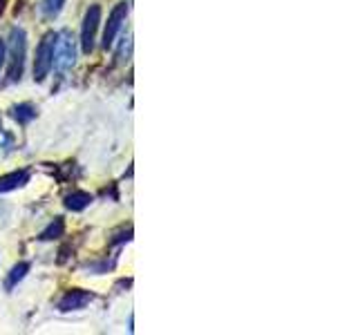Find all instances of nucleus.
<instances>
[{
	"label": "nucleus",
	"mask_w": 358,
	"mask_h": 335,
	"mask_svg": "<svg viewBox=\"0 0 358 335\" xmlns=\"http://www.w3.org/2000/svg\"><path fill=\"white\" fill-rule=\"evenodd\" d=\"M92 299H94V295H92V293H87V290L72 288V290H67V293L59 299V304H56V308H59L61 313L81 311V308H85Z\"/></svg>",
	"instance_id": "nucleus-6"
},
{
	"label": "nucleus",
	"mask_w": 358,
	"mask_h": 335,
	"mask_svg": "<svg viewBox=\"0 0 358 335\" xmlns=\"http://www.w3.org/2000/svg\"><path fill=\"white\" fill-rule=\"evenodd\" d=\"M99 25H101V7L90 5L85 16H83V27H81V50H83V54L94 52Z\"/></svg>",
	"instance_id": "nucleus-5"
},
{
	"label": "nucleus",
	"mask_w": 358,
	"mask_h": 335,
	"mask_svg": "<svg viewBox=\"0 0 358 335\" xmlns=\"http://www.w3.org/2000/svg\"><path fill=\"white\" fill-rule=\"evenodd\" d=\"M29 179H31L29 170H14V172H9L5 177H0V195L22 188L25 184H29Z\"/></svg>",
	"instance_id": "nucleus-7"
},
{
	"label": "nucleus",
	"mask_w": 358,
	"mask_h": 335,
	"mask_svg": "<svg viewBox=\"0 0 358 335\" xmlns=\"http://www.w3.org/2000/svg\"><path fill=\"white\" fill-rule=\"evenodd\" d=\"M56 38H59V34H56V31H48L41 38V43H38L36 56H34V81H36V83H43L45 78L50 76V72H52Z\"/></svg>",
	"instance_id": "nucleus-2"
},
{
	"label": "nucleus",
	"mask_w": 358,
	"mask_h": 335,
	"mask_svg": "<svg viewBox=\"0 0 358 335\" xmlns=\"http://www.w3.org/2000/svg\"><path fill=\"white\" fill-rule=\"evenodd\" d=\"M5 61H7V47H5V40L0 38V70H3Z\"/></svg>",
	"instance_id": "nucleus-14"
},
{
	"label": "nucleus",
	"mask_w": 358,
	"mask_h": 335,
	"mask_svg": "<svg viewBox=\"0 0 358 335\" xmlns=\"http://www.w3.org/2000/svg\"><path fill=\"white\" fill-rule=\"evenodd\" d=\"M76 65V38L72 31H61L59 38H56V47H54V67L59 74L70 72Z\"/></svg>",
	"instance_id": "nucleus-3"
},
{
	"label": "nucleus",
	"mask_w": 358,
	"mask_h": 335,
	"mask_svg": "<svg viewBox=\"0 0 358 335\" xmlns=\"http://www.w3.org/2000/svg\"><path fill=\"white\" fill-rule=\"evenodd\" d=\"M130 14V3H126V0H121V3L115 5V9L110 11L108 16V22H106V29H103V40H101V45H103V50H110L112 45H115L119 31L123 27V22H126Z\"/></svg>",
	"instance_id": "nucleus-4"
},
{
	"label": "nucleus",
	"mask_w": 358,
	"mask_h": 335,
	"mask_svg": "<svg viewBox=\"0 0 358 335\" xmlns=\"http://www.w3.org/2000/svg\"><path fill=\"white\" fill-rule=\"evenodd\" d=\"M63 232H65V221H63V217H56L48 228H45L43 232H41V241H52V239H59V237H63Z\"/></svg>",
	"instance_id": "nucleus-10"
},
{
	"label": "nucleus",
	"mask_w": 358,
	"mask_h": 335,
	"mask_svg": "<svg viewBox=\"0 0 358 335\" xmlns=\"http://www.w3.org/2000/svg\"><path fill=\"white\" fill-rule=\"evenodd\" d=\"M27 273H29V262H18L14 268H11V273H9L7 282H5V288L11 290L18 282H22V279H25Z\"/></svg>",
	"instance_id": "nucleus-11"
},
{
	"label": "nucleus",
	"mask_w": 358,
	"mask_h": 335,
	"mask_svg": "<svg viewBox=\"0 0 358 335\" xmlns=\"http://www.w3.org/2000/svg\"><path fill=\"white\" fill-rule=\"evenodd\" d=\"M11 117H14L20 126H27L34 119H36V107L31 103H20V105H14L11 107Z\"/></svg>",
	"instance_id": "nucleus-9"
},
{
	"label": "nucleus",
	"mask_w": 358,
	"mask_h": 335,
	"mask_svg": "<svg viewBox=\"0 0 358 335\" xmlns=\"http://www.w3.org/2000/svg\"><path fill=\"white\" fill-rule=\"evenodd\" d=\"M90 204H92V195L85 193V190H72V193L65 197V208L72 212H81Z\"/></svg>",
	"instance_id": "nucleus-8"
},
{
	"label": "nucleus",
	"mask_w": 358,
	"mask_h": 335,
	"mask_svg": "<svg viewBox=\"0 0 358 335\" xmlns=\"http://www.w3.org/2000/svg\"><path fill=\"white\" fill-rule=\"evenodd\" d=\"M5 5H7V0H0V16L5 14Z\"/></svg>",
	"instance_id": "nucleus-15"
},
{
	"label": "nucleus",
	"mask_w": 358,
	"mask_h": 335,
	"mask_svg": "<svg viewBox=\"0 0 358 335\" xmlns=\"http://www.w3.org/2000/svg\"><path fill=\"white\" fill-rule=\"evenodd\" d=\"M65 0H43V11L48 18H56L63 11Z\"/></svg>",
	"instance_id": "nucleus-12"
},
{
	"label": "nucleus",
	"mask_w": 358,
	"mask_h": 335,
	"mask_svg": "<svg viewBox=\"0 0 358 335\" xmlns=\"http://www.w3.org/2000/svg\"><path fill=\"white\" fill-rule=\"evenodd\" d=\"M25 56H27V34L22 27H11L9 31V47H7V81H20L22 70H25Z\"/></svg>",
	"instance_id": "nucleus-1"
},
{
	"label": "nucleus",
	"mask_w": 358,
	"mask_h": 335,
	"mask_svg": "<svg viewBox=\"0 0 358 335\" xmlns=\"http://www.w3.org/2000/svg\"><path fill=\"white\" fill-rule=\"evenodd\" d=\"M130 50H132V38L128 36L126 40H123V45H121V50H119V54H117V59H119V63H123V54H126V59L130 56Z\"/></svg>",
	"instance_id": "nucleus-13"
}]
</instances>
